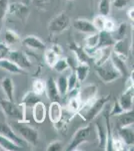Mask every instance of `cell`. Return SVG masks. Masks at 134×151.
<instances>
[{"label": "cell", "mask_w": 134, "mask_h": 151, "mask_svg": "<svg viewBox=\"0 0 134 151\" xmlns=\"http://www.w3.org/2000/svg\"><path fill=\"white\" fill-rule=\"evenodd\" d=\"M32 1L36 5H45V4L50 3L51 0H32Z\"/></svg>", "instance_id": "obj_50"}, {"label": "cell", "mask_w": 134, "mask_h": 151, "mask_svg": "<svg viewBox=\"0 0 134 151\" xmlns=\"http://www.w3.org/2000/svg\"><path fill=\"white\" fill-rule=\"evenodd\" d=\"M98 35H99V41H98V45H97L96 48L107 47H112L114 41H115L112 33L107 32L105 30H101L98 32Z\"/></svg>", "instance_id": "obj_27"}, {"label": "cell", "mask_w": 134, "mask_h": 151, "mask_svg": "<svg viewBox=\"0 0 134 151\" xmlns=\"http://www.w3.org/2000/svg\"><path fill=\"white\" fill-rule=\"evenodd\" d=\"M116 27H117V24H116L115 21L111 18H108L106 16V19H105V23H104V29L103 30L107 31V32H110V33H113L115 31Z\"/></svg>", "instance_id": "obj_43"}, {"label": "cell", "mask_w": 134, "mask_h": 151, "mask_svg": "<svg viewBox=\"0 0 134 151\" xmlns=\"http://www.w3.org/2000/svg\"><path fill=\"white\" fill-rule=\"evenodd\" d=\"M38 101H40L39 96L31 91V92H28V93H26L24 95V97L22 98V101L20 102V105H22V106L25 107L26 109L32 108L33 105Z\"/></svg>", "instance_id": "obj_30"}, {"label": "cell", "mask_w": 134, "mask_h": 151, "mask_svg": "<svg viewBox=\"0 0 134 151\" xmlns=\"http://www.w3.org/2000/svg\"><path fill=\"white\" fill-rule=\"evenodd\" d=\"M89 70H90L89 64H86V63H78L74 67V70L73 72L76 75L78 82L81 84V83H83L86 80L87 76L89 74Z\"/></svg>", "instance_id": "obj_26"}, {"label": "cell", "mask_w": 134, "mask_h": 151, "mask_svg": "<svg viewBox=\"0 0 134 151\" xmlns=\"http://www.w3.org/2000/svg\"><path fill=\"white\" fill-rule=\"evenodd\" d=\"M12 129L14 130L19 137H21L27 144H31L33 146L38 144L39 140V134L37 129L32 127L31 125L27 124L26 121L13 120L10 124Z\"/></svg>", "instance_id": "obj_2"}, {"label": "cell", "mask_w": 134, "mask_h": 151, "mask_svg": "<svg viewBox=\"0 0 134 151\" xmlns=\"http://www.w3.org/2000/svg\"><path fill=\"white\" fill-rule=\"evenodd\" d=\"M110 95L102 96L100 98H95L93 101H91L88 104H84L81 106L77 114L81 117L86 123H90L93 119L96 118L101 111L104 109L105 105L109 102Z\"/></svg>", "instance_id": "obj_1"}, {"label": "cell", "mask_w": 134, "mask_h": 151, "mask_svg": "<svg viewBox=\"0 0 134 151\" xmlns=\"http://www.w3.org/2000/svg\"><path fill=\"white\" fill-rule=\"evenodd\" d=\"M46 96L49 101H57L60 99V95L58 92L57 86H56L55 80L53 78H49L47 81L45 82V90H44Z\"/></svg>", "instance_id": "obj_18"}, {"label": "cell", "mask_w": 134, "mask_h": 151, "mask_svg": "<svg viewBox=\"0 0 134 151\" xmlns=\"http://www.w3.org/2000/svg\"><path fill=\"white\" fill-rule=\"evenodd\" d=\"M47 151H60L63 150V144L61 141H53L48 144V146L46 147Z\"/></svg>", "instance_id": "obj_45"}, {"label": "cell", "mask_w": 134, "mask_h": 151, "mask_svg": "<svg viewBox=\"0 0 134 151\" xmlns=\"http://www.w3.org/2000/svg\"><path fill=\"white\" fill-rule=\"evenodd\" d=\"M63 115V109L62 106L58 101H52L49 105V109H48V117L49 120L53 124L58 122L59 120L62 119Z\"/></svg>", "instance_id": "obj_17"}, {"label": "cell", "mask_w": 134, "mask_h": 151, "mask_svg": "<svg viewBox=\"0 0 134 151\" xmlns=\"http://www.w3.org/2000/svg\"><path fill=\"white\" fill-rule=\"evenodd\" d=\"M95 72L99 79L104 84H110V83L116 81L119 78H121L120 73L114 68L110 60H108L104 64L95 67Z\"/></svg>", "instance_id": "obj_4"}, {"label": "cell", "mask_w": 134, "mask_h": 151, "mask_svg": "<svg viewBox=\"0 0 134 151\" xmlns=\"http://www.w3.org/2000/svg\"><path fill=\"white\" fill-rule=\"evenodd\" d=\"M116 117H117L118 127H128V126H133V122H134L133 110L124 111Z\"/></svg>", "instance_id": "obj_25"}, {"label": "cell", "mask_w": 134, "mask_h": 151, "mask_svg": "<svg viewBox=\"0 0 134 151\" xmlns=\"http://www.w3.org/2000/svg\"><path fill=\"white\" fill-rule=\"evenodd\" d=\"M56 86H57L58 92H59L60 97L66 96L67 94V77L66 76H59L57 80L55 81Z\"/></svg>", "instance_id": "obj_33"}, {"label": "cell", "mask_w": 134, "mask_h": 151, "mask_svg": "<svg viewBox=\"0 0 134 151\" xmlns=\"http://www.w3.org/2000/svg\"><path fill=\"white\" fill-rule=\"evenodd\" d=\"M51 50H52L54 52L57 53V55H59V57H60V55H62V52H62V47H60V45H52V47H51Z\"/></svg>", "instance_id": "obj_49"}, {"label": "cell", "mask_w": 134, "mask_h": 151, "mask_svg": "<svg viewBox=\"0 0 134 151\" xmlns=\"http://www.w3.org/2000/svg\"><path fill=\"white\" fill-rule=\"evenodd\" d=\"M79 84L80 83L78 82V79H77L75 73L72 72L69 75V77H67V93L74 89H78Z\"/></svg>", "instance_id": "obj_39"}, {"label": "cell", "mask_w": 134, "mask_h": 151, "mask_svg": "<svg viewBox=\"0 0 134 151\" xmlns=\"http://www.w3.org/2000/svg\"><path fill=\"white\" fill-rule=\"evenodd\" d=\"M0 86H1L3 93L5 94L6 99L10 100V101H14V90H15V87H14L13 80L9 77L3 78L1 80V82H0Z\"/></svg>", "instance_id": "obj_22"}, {"label": "cell", "mask_w": 134, "mask_h": 151, "mask_svg": "<svg viewBox=\"0 0 134 151\" xmlns=\"http://www.w3.org/2000/svg\"><path fill=\"white\" fill-rule=\"evenodd\" d=\"M10 47L7 45L4 42H0V60L2 58H6L8 57V53L10 52Z\"/></svg>", "instance_id": "obj_46"}, {"label": "cell", "mask_w": 134, "mask_h": 151, "mask_svg": "<svg viewBox=\"0 0 134 151\" xmlns=\"http://www.w3.org/2000/svg\"><path fill=\"white\" fill-rule=\"evenodd\" d=\"M127 23L126 22H121V23H119L118 25H117V27H116L115 29V31H114V35H113V37H114V40H121V38H124V37H126V33H127Z\"/></svg>", "instance_id": "obj_35"}, {"label": "cell", "mask_w": 134, "mask_h": 151, "mask_svg": "<svg viewBox=\"0 0 134 151\" xmlns=\"http://www.w3.org/2000/svg\"><path fill=\"white\" fill-rule=\"evenodd\" d=\"M0 148L5 151H18L22 149L21 146L14 143L13 141L8 139V138L2 136L1 134H0Z\"/></svg>", "instance_id": "obj_29"}, {"label": "cell", "mask_w": 134, "mask_h": 151, "mask_svg": "<svg viewBox=\"0 0 134 151\" xmlns=\"http://www.w3.org/2000/svg\"><path fill=\"white\" fill-rule=\"evenodd\" d=\"M112 53V47H101V48H96V52L94 55V64L95 67L100 65L104 64L105 62L110 58V55Z\"/></svg>", "instance_id": "obj_19"}, {"label": "cell", "mask_w": 134, "mask_h": 151, "mask_svg": "<svg viewBox=\"0 0 134 151\" xmlns=\"http://www.w3.org/2000/svg\"><path fill=\"white\" fill-rule=\"evenodd\" d=\"M9 0H0V28L2 27V24L7 15V9L9 5Z\"/></svg>", "instance_id": "obj_41"}, {"label": "cell", "mask_w": 134, "mask_h": 151, "mask_svg": "<svg viewBox=\"0 0 134 151\" xmlns=\"http://www.w3.org/2000/svg\"><path fill=\"white\" fill-rule=\"evenodd\" d=\"M70 68L69 63H68L67 58H58L54 63V65H52V69L55 70L58 74H62L65 70H68Z\"/></svg>", "instance_id": "obj_32"}, {"label": "cell", "mask_w": 134, "mask_h": 151, "mask_svg": "<svg viewBox=\"0 0 134 151\" xmlns=\"http://www.w3.org/2000/svg\"><path fill=\"white\" fill-rule=\"evenodd\" d=\"M59 58V55L56 52H53L51 48H48V50H45L44 52V60L46 63V65H49L50 68H52V65H54V63L56 62V60Z\"/></svg>", "instance_id": "obj_38"}, {"label": "cell", "mask_w": 134, "mask_h": 151, "mask_svg": "<svg viewBox=\"0 0 134 151\" xmlns=\"http://www.w3.org/2000/svg\"><path fill=\"white\" fill-rule=\"evenodd\" d=\"M65 1H69V0H65Z\"/></svg>", "instance_id": "obj_51"}, {"label": "cell", "mask_w": 134, "mask_h": 151, "mask_svg": "<svg viewBox=\"0 0 134 151\" xmlns=\"http://www.w3.org/2000/svg\"><path fill=\"white\" fill-rule=\"evenodd\" d=\"M45 90V81L41 79H35L32 83V92L38 96H41L44 93Z\"/></svg>", "instance_id": "obj_37"}, {"label": "cell", "mask_w": 134, "mask_h": 151, "mask_svg": "<svg viewBox=\"0 0 134 151\" xmlns=\"http://www.w3.org/2000/svg\"><path fill=\"white\" fill-rule=\"evenodd\" d=\"M97 94H98V88H97L96 85L89 84L81 88V89H79L78 98L82 105L88 104L96 98Z\"/></svg>", "instance_id": "obj_10"}, {"label": "cell", "mask_w": 134, "mask_h": 151, "mask_svg": "<svg viewBox=\"0 0 134 151\" xmlns=\"http://www.w3.org/2000/svg\"><path fill=\"white\" fill-rule=\"evenodd\" d=\"M7 14L14 16L19 20L25 22L27 20L29 14H30V9H29L28 5H26L23 2H12V3H9L8 5Z\"/></svg>", "instance_id": "obj_7"}, {"label": "cell", "mask_w": 134, "mask_h": 151, "mask_svg": "<svg viewBox=\"0 0 134 151\" xmlns=\"http://www.w3.org/2000/svg\"><path fill=\"white\" fill-rule=\"evenodd\" d=\"M70 50L74 52L75 60H77V64L78 63H86V64H89V60L91 58L87 55L84 47H79V45H75V43H72V45H70Z\"/></svg>", "instance_id": "obj_24"}, {"label": "cell", "mask_w": 134, "mask_h": 151, "mask_svg": "<svg viewBox=\"0 0 134 151\" xmlns=\"http://www.w3.org/2000/svg\"><path fill=\"white\" fill-rule=\"evenodd\" d=\"M0 108L11 120L26 121V108L22 105H17L14 101L7 99H0Z\"/></svg>", "instance_id": "obj_3"}, {"label": "cell", "mask_w": 134, "mask_h": 151, "mask_svg": "<svg viewBox=\"0 0 134 151\" xmlns=\"http://www.w3.org/2000/svg\"><path fill=\"white\" fill-rule=\"evenodd\" d=\"M98 10H99V14H101L103 16H108L111 11L110 0H99Z\"/></svg>", "instance_id": "obj_36"}, {"label": "cell", "mask_w": 134, "mask_h": 151, "mask_svg": "<svg viewBox=\"0 0 134 151\" xmlns=\"http://www.w3.org/2000/svg\"><path fill=\"white\" fill-rule=\"evenodd\" d=\"M0 134H1L2 136H4V137L12 140L14 143L21 146L22 148H24L27 145V143H26L22 138L19 137V136L14 132V130L10 126V124H7L5 122H0Z\"/></svg>", "instance_id": "obj_11"}, {"label": "cell", "mask_w": 134, "mask_h": 151, "mask_svg": "<svg viewBox=\"0 0 134 151\" xmlns=\"http://www.w3.org/2000/svg\"><path fill=\"white\" fill-rule=\"evenodd\" d=\"M90 134H91V125L90 124L84 126V127H80L76 132L73 134L66 150L68 151L76 150L80 145L83 144L84 142H86L88 140Z\"/></svg>", "instance_id": "obj_6"}, {"label": "cell", "mask_w": 134, "mask_h": 151, "mask_svg": "<svg viewBox=\"0 0 134 151\" xmlns=\"http://www.w3.org/2000/svg\"><path fill=\"white\" fill-rule=\"evenodd\" d=\"M0 69L6 70L7 73L12 75H20L25 73V70H22L21 68H19L15 63H13L12 60H10L7 58L0 60Z\"/></svg>", "instance_id": "obj_21"}, {"label": "cell", "mask_w": 134, "mask_h": 151, "mask_svg": "<svg viewBox=\"0 0 134 151\" xmlns=\"http://www.w3.org/2000/svg\"><path fill=\"white\" fill-rule=\"evenodd\" d=\"M22 45L32 50H44L46 48V45L40 40L39 37L35 35H27L21 40Z\"/></svg>", "instance_id": "obj_14"}, {"label": "cell", "mask_w": 134, "mask_h": 151, "mask_svg": "<svg viewBox=\"0 0 134 151\" xmlns=\"http://www.w3.org/2000/svg\"><path fill=\"white\" fill-rule=\"evenodd\" d=\"M70 17L65 12L54 16L48 24V29L52 35H59L70 27Z\"/></svg>", "instance_id": "obj_5"}, {"label": "cell", "mask_w": 134, "mask_h": 151, "mask_svg": "<svg viewBox=\"0 0 134 151\" xmlns=\"http://www.w3.org/2000/svg\"><path fill=\"white\" fill-rule=\"evenodd\" d=\"M111 146H112V150L115 151H122L125 149V144L123 143V141L117 136H115L112 133V137H111Z\"/></svg>", "instance_id": "obj_40"}, {"label": "cell", "mask_w": 134, "mask_h": 151, "mask_svg": "<svg viewBox=\"0 0 134 151\" xmlns=\"http://www.w3.org/2000/svg\"><path fill=\"white\" fill-rule=\"evenodd\" d=\"M126 14H127L128 18L130 19V20L133 22V20H134V7H133V5L129 7L127 12H126Z\"/></svg>", "instance_id": "obj_48"}, {"label": "cell", "mask_w": 134, "mask_h": 151, "mask_svg": "<svg viewBox=\"0 0 134 151\" xmlns=\"http://www.w3.org/2000/svg\"><path fill=\"white\" fill-rule=\"evenodd\" d=\"M109 60H110V62L112 63V65H114V68H115V69L120 73L121 77H128L129 70H128L127 65H126V64H125L126 60H123L122 58H118L117 55H114L113 52L111 53L110 58H109Z\"/></svg>", "instance_id": "obj_23"}, {"label": "cell", "mask_w": 134, "mask_h": 151, "mask_svg": "<svg viewBox=\"0 0 134 151\" xmlns=\"http://www.w3.org/2000/svg\"><path fill=\"white\" fill-rule=\"evenodd\" d=\"M96 128L97 138H98V145L101 149H104L107 141V135H108V129L106 127V124H104L101 121H97L95 123Z\"/></svg>", "instance_id": "obj_20"}, {"label": "cell", "mask_w": 134, "mask_h": 151, "mask_svg": "<svg viewBox=\"0 0 134 151\" xmlns=\"http://www.w3.org/2000/svg\"><path fill=\"white\" fill-rule=\"evenodd\" d=\"M73 27L75 30H77L80 33H84V35H91L94 32H98L95 29L92 21H89L87 19H76L73 21Z\"/></svg>", "instance_id": "obj_13"}, {"label": "cell", "mask_w": 134, "mask_h": 151, "mask_svg": "<svg viewBox=\"0 0 134 151\" xmlns=\"http://www.w3.org/2000/svg\"><path fill=\"white\" fill-rule=\"evenodd\" d=\"M118 137L123 141L126 147H133L134 145V131L132 126L119 127L117 132Z\"/></svg>", "instance_id": "obj_15"}, {"label": "cell", "mask_w": 134, "mask_h": 151, "mask_svg": "<svg viewBox=\"0 0 134 151\" xmlns=\"http://www.w3.org/2000/svg\"><path fill=\"white\" fill-rule=\"evenodd\" d=\"M105 19H106V16H103L101 15V14H98V15H96L93 19V21H92V23H93L95 29H96L97 31H101L104 29V23H105Z\"/></svg>", "instance_id": "obj_42"}, {"label": "cell", "mask_w": 134, "mask_h": 151, "mask_svg": "<svg viewBox=\"0 0 134 151\" xmlns=\"http://www.w3.org/2000/svg\"><path fill=\"white\" fill-rule=\"evenodd\" d=\"M31 109H32L33 120L38 124L44 122L46 115H47V110H46L45 104L41 101H38L33 105Z\"/></svg>", "instance_id": "obj_16"}, {"label": "cell", "mask_w": 134, "mask_h": 151, "mask_svg": "<svg viewBox=\"0 0 134 151\" xmlns=\"http://www.w3.org/2000/svg\"><path fill=\"white\" fill-rule=\"evenodd\" d=\"M7 58H9L13 63H15L19 68H21L25 72L32 68V62H31L30 58L28 55H26L24 52H20V50H10Z\"/></svg>", "instance_id": "obj_8"}, {"label": "cell", "mask_w": 134, "mask_h": 151, "mask_svg": "<svg viewBox=\"0 0 134 151\" xmlns=\"http://www.w3.org/2000/svg\"><path fill=\"white\" fill-rule=\"evenodd\" d=\"M4 40L7 45L11 47L14 45L15 43L20 41V37H19L18 33L16 31L12 30V29H5V32H4Z\"/></svg>", "instance_id": "obj_31"}, {"label": "cell", "mask_w": 134, "mask_h": 151, "mask_svg": "<svg viewBox=\"0 0 134 151\" xmlns=\"http://www.w3.org/2000/svg\"><path fill=\"white\" fill-rule=\"evenodd\" d=\"M82 104L80 102V100L78 98V96L75 97H70L68 99V103H67V109L69 110L71 113L76 114L79 111V109L81 108Z\"/></svg>", "instance_id": "obj_34"}, {"label": "cell", "mask_w": 134, "mask_h": 151, "mask_svg": "<svg viewBox=\"0 0 134 151\" xmlns=\"http://www.w3.org/2000/svg\"><path fill=\"white\" fill-rule=\"evenodd\" d=\"M123 111V109L121 108V106H120V104L118 103V101L116 100L115 102H114V104H113V107H112V109H111V111H110V113H109V116L112 117V116H117L119 115V114H121Z\"/></svg>", "instance_id": "obj_47"}, {"label": "cell", "mask_w": 134, "mask_h": 151, "mask_svg": "<svg viewBox=\"0 0 134 151\" xmlns=\"http://www.w3.org/2000/svg\"><path fill=\"white\" fill-rule=\"evenodd\" d=\"M99 41V35L98 32H94L91 35H87L84 40V50L86 52H91V50H96Z\"/></svg>", "instance_id": "obj_28"}, {"label": "cell", "mask_w": 134, "mask_h": 151, "mask_svg": "<svg viewBox=\"0 0 134 151\" xmlns=\"http://www.w3.org/2000/svg\"><path fill=\"white\" fill-rule=\"evenodd\" d=\"M133 87L125 88V91L119 96L117 100L123 111L133 110Z\"/></svg>", "instance_id": "obj_12"}, {"label": "cell", "mask_w": 134, "mask_h": 151, "mask_svg": "<svg viewBox=\"0 0 134 151\" xmlns=\"http://www.w3.org/2000/svg\"><path fill=\"white\" fill-rule=\"evenodd\" d=\"M129 50H130V42L126 37L115 40L112 45V52L118 58H122L123 60H126L128 58Z\"/></svg>", "instance_id": "obj_9"}, {"label": "cell", "mask_w": 134, "mask_h": 151, "mask_svg": "<svg viewBox=\"0 0 134 151\" xmlns=\"http://www.w3.org/2000/svg\"><path fill=\"white\" fill-rule=\"evenodd\" d=\"M130 0H113L111 2V6H113L114 8H116L117 10H122L128 5Z\"/></svg>", "instance_id": "obj_44"}]
</instances>
